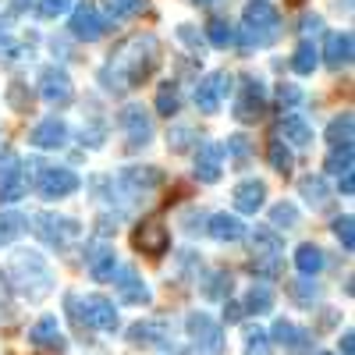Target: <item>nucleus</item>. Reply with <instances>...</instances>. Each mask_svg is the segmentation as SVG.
I'll list each match as a JSON object with an SVG mask.
<instances>
[{
	"mask_svg": "<svg viewBox=\"0 0 355 355\" xmlns=\"http://www.w3.org/2000/svg\"><path fill=\"white\" fill-rule=\"evenodd\" d=\"M64 142H68V125L61 121V117H46V121H40L33 128V146L36 150H61Z\"/></svg>",
	"mask_w": 355,
	"mask_h": 355,
	"instance_id": "nucleus-20",
	"label": "nucleus"
},
{
	"mask_svg": "<svg viewBox=\"0 0 355 355\" xmlns=\"http://www.w3.org/2000/svg\"><path fill=\"white\" fill-rule=\"evenodd\" d=\"M8 295H11V288H8V277L0 274V302H8Z\"/></svg>",
	"mask_w": 355,
	"mask_h": 355,
	"instance_id": "nucleus-57",
	"label": "nucleus"
},
{
	"mask_svg": "<svg viewBox=\"0 0 355 355\" xmlns=\"http://www.w3.org/2000/svg\"><path fill=\"white\" fill-rule=\"evenodd\" d=\"M299 196L313 206V210H323V206L331 202V185L323 182L320 174H306L302 182H299Z\"/></svg>",
	"mask_w": 355,
	"mask_h": 355,
	"instance_id": "nucleus-26",
	"label": "nucleus"
},
{
	"mask_svg": "<svg viewBox=\"0 0 355 355\" xmlns=\"http://www.w3.org/2000/svg\"><path fill=\"white\" fill-rule=\"evenodd\" d=\"M71 11V0H36V15L40 18H61Z\"/></svg>",
	"mask_w": 355,
	"mask_h": 355,
	"instance_id": "nucleus-45",
	"label": "nucleus"
},
{
	"mask_svg": "<svg viewBox=\"0 0 355 355\" xmlns=\"http://www.w3.org/2000/svg\"><path fill=\"white\" fill-rule=\"evenodd\" d=\"M11 277L18 284V291L25 295L28 302H43L46 295L53 291V270L50 263L40 256V252H15V263H11Z\"/></svg>",
	"mask_w": 355,
	"mask_h": 355,
	"instance_id": "nucleus-2",
	"label": "nucleus"
},
{
	"mask_svg": "<svg viewBox=\"0 0 355 355\" xmlns=\"http://www.w3.org/2000/svg\"><path fill=\"white\" fill-rule=\"evenodd\" d=\"M266 160H270V167L281 171V174H288L295 167V157H291V150L281 139H270V146H266Z\"/></svg>",
	"mask_w": 355,
	"mask_h": 355,
	"instance_id": "nucleus-34",
	"label": "nucleus"
},
{
	"mask_svg": "<svg viewBox=\"0 0 355 355\" xmlns=\"http://www.w3.org/2000/svg\"><path fill=\"white\" fill-rule=\"evenodd\" d=\"M249 270H252L256 277L274 281V277L281 274V259H274V256H252V259H249Z\"/></svg>",
	"mask_w": 355,
	"mask_h": 355,
	"instance_id": "nucleus-41",
	"label": "nucleus"
},
{
	"mask_svg": "<svg viewBox=\"0 0 355 355\" xmlns=\"http://www.w3.org/2000/svg\"><path fill=\"white\" fill-rule=\"evenodd\" d=\"M189 139H192V128H174V132L167 135V142H171V150H174V153L189 150Z\"/></svg>",
	"mask_w": 355,
	"mask_h": 355,
	"instance_id": "nucleus-50",
	"label": "nucleus"
},
{
	"mask_svg": "<svg viewBox=\"0 0 355 355\" xmlns=\"http://www.w3.org/2000/svg\"><path fill=\"white\" fill-rule=\"evenodd\" d=\"M8 100H11V107L15 110H28V107H33V93H25V89H21V82H15L11 89H8Z\"/></svg>",
	"mask_w": 355,
	"mask_h": 355,
	"instance_id": "nucleus-48",
	"label": "nucleus"
},
{
	"mask_svg": "<svg viewBox=\"0 0 355 355\" xmlns=\"http://www.w3.org/2000/svg\"><path fill=\"white\" fill-rule=\"evenodd\" d=\"M202 224H206V217H202L199 210H185V214H182V227H185L189 234H196V231H202Z\"/></svg>",
	"mask_w": 355,
	"mask_h": 355,
	"instance_id": "nucleus-51",
	"label": "nucleus"
},
{
	"mask_svg": "<svg viewBox=\"0 0 355 355\" xmlns=\"http://www.w3.org/2000/svg\"><path fill=\"white\" fill-rule=\"evenodd\" d=\"M320 355H334V352H320Z\"/></svg>",
	"mask_w": 355,
	"mask_h": 355,
	"instance_id": "nucleus-60",
	"label": "nucleus"
},
{
	"mask_svg": "<svg viewBox=\"0 0 355 355\" xmlns=\"http://www.w3.org/2000/svg\"><path fill=\"white\" fill-rule=\"evenodd\" d=\"M341 352H345V355L355 352V334H352V331H345V338H341Z\"/></svg>",
	"mask_w": 355,
	"mask_h": 355,
	"instance_id": "nucleus-55",
	"label": "nucleus"
},
{
	"mask_svg": "<svg viewBox=\"0 0 355 355\" xmlns=\"http://www.w3.org/2000/svg\"><path fill=\"white\" fill-rule=\"evenodd\" d=\"M288 291H291V299L299 302V306H313V302L320 299V284H316V281H309V277L295 281V284H291Z\"/></svg>",
	"mask_w": 355,
	"mask_h": 355,
	"instance_id": "nucleus-39",
	"label": "nucleus"
},
{
	"mask_svg": "<svg viewBox=\"0 0 355 355\" xmlns=\"http://www.w3.org/2000/svg\"><path fill=\"white\" fill-rule=\"evenodd\" d=\"M78 174L71 167H40V178H36V189L43 199H64L71 192H78Z\"/></svg>",
	"mask_w": 355,
	"mask_h": 355,
	"instance_id": "nucleus-11",
	"label": "nucleus"
},
{
	"mask_svg": "<svg viewBox=\"0 0 355 355\" xmlns=\"http://www.w3.org/2000/svg\"><path fill=\"white\" fill-rule=\"evenodd\" d=\"M28 341H33L36 348H57V352H64V334H61V323H57V316H43L40 323H33Z\"/></svg>",
	"mask_w": 355,
	"mask_h": 355,
	"instance_id": "nucleus-23",
	"label": "nucleus"
},
{
	"mask_svg": "<svg viewBox=\"0 0 355 355\" xmlns=\"http://www.w3.org/2000/svg\"><path fill=\"white\" fill-rule=\"evenodd\" d=\"M224 171V146L220 142H202L196 150V178L202 185H214Z\"/></svg>",
	"mask_w": 355,
	"mask_h": 355,
	"instance_id": "nucleus-16",
	"label": "nucleus"
},
{
	"mask_svg": "<svg viewBox=\"0 0 355 355\" xmlns=\"http://www.w3.org/2000/svg\"><path fill=\"white\" fill-rule=\"evenodd\" d=\"M306 100V93L299 85H291V82H284V85H277V103L281 107H299Z\"/></svg>",
	"mask_w": 355,
	"mask_h": 355,
	"instance_id": "nucleus-46",
	"label": "nucleus"
},
{
	"mask_svg": "<svg viewBox=\"0 0 355 355\" xmlns=\"http://www.w3.org/2000/svg\"><path fill=\"white\" fill-rule=\"evenodd\" d=\"M352 53H355L352 33H331L327 43H323V61H327L334 71H341V68L352 64Z\"/></svg>",
	"mask_w": 355,
	"mask_h": 355,
	"instance_id": "nucleus-21",
	"label": "nucleus"
},
{
	"mask_svg": "<svg viewBox=\"0 0 355 355\" xmlns=\"http://www.w3.org/2000/svg\"><path fill=\"white\" fill-rule=\"evenodd\" d=\"M25 227H28V220L18 210H4L0 214V245H11L15 239H21Z\"/></svg>",
	"mask_w": 355,
	"mask_h": 355,
	"instance_id": "nucleus-32",
	"label": "nucleus"
},
{
	"mask_svg": "<svg viewBox=\"0 0 355 355\" xmlns=\"http://www.w3.org/2000/svg\"><path fill=\"white\" fill-rule=\"evenodd\" d=\"M295 224H299V210H295L291 202H277L274 210H270V227H284L288 231Z\"/></svg>",
	"mask_w": 355,
	"mask_h": 355,
	"instance_id": "nucleus-43",
	"label": "nucleus"
},
{
	"mask_svg": "<svg viewBox=\"0 0 355 355\" xmlns=\"http://www.w3.org/2000/svg\"><path fill=\"white\" fill-rule=\"evenodd\" d=\"M178 40H182L185 46H192L196 53H202V36L196 33V25H178Z\"/></svg>",
	"mask_w": 355,
	"mask_h": 355,
	"instance_id": "nucleus-49",
	"label": "nucleus"
},
{
	"mask_svg": "<svg viewBox=\"0 0 355 355\" xmlns=\"http://www.w3.org/2000/svg\"><path fill=\"white\" fill-rule=\"evenodd\" d=\"M252 256H274V259H281L284 256V239L274 227H256L252 231Z\"/></svg>",
	"mask_w": 355,
	"mask_h": 355,
	"instance_id": "nucleus-27",
	"label": "nucleus"
},
{
	"mask_svg": "<svg viewBox=\"0 0 355 355\" xmlns=\"http://www.w3.org/2000/svg\"><path fill=\"white\" fill-rule=\"evenodd\" d=\"M274 341H277L288 355H306V352H309V345H313L309 331L295 327L291 320H277V323H274Z\"/></svg>",
	"mask_w": 355,
	"mask_h": 355,
	"instance_id": "nucleus-18",
	"label": "nucleus"
},
{
	"mask_svg": "<svg viewBox=\"0 0 355 355\" xmlns=\"http://www.w3.org/2000/svg\"><path fill=\"white\" fill-rule=\"evenodd\" d=\"M242 313H245V309H242L239 302H227V309H224V320H227V323H239V320H242Z\"/></svg>",
	"mask_w": 355,
	"mask_h": 355,
	"instance_id": "nucleus-53",
	"label": "nucleus"
},
{
	"mask_svg": "<svg viewBox=\"0 0 355 355\" xmlns=\"http://www.w3.org/2000/svg\"><path fill=\"white\" fill-rule=\"evenodd\" d=\"M270 306H274V291L266 288V284H256L249 295H245V306L242 309H249V313H270Z\"/></svg>",
	"mask_w": 355,
	"mask_h": 355,
	"instance_id": "nucleus-35",
	"label": "nucleus"
},
{
	"mask_svg": "<svg viewBox=\"0 0 355 355\" xmlns=\"http://www.w3.org/2000/svg\"><path fill=\"white\" fill-rule=\"evenodd\" d=\"M206 224H210L206 231H210L217 242H242L245 234H249V227H245L239 217H231V214H214Z\"/></svg>",
	"mask_w": 355,
	"mask_h": 355,
	"instance_id": "nucleus-24",
	"label": "nucleus"
},
{
	"mask_svg": "<svg viewBox=\"0 0 355 355\" xmlns=\"http://www.w3.org/2000/svg\"><path fill=\"white\" fill-rule=\"evenodd\" d=\"M85 259H89V274H93L96 281H110V277H114V266H117V256H114V249H107V245H96V249L89 252Z\"/></svg>",
	"mask_w": 355,
	"mask_h": 355,
	"instance_id": "nucleus-29",
	"label": "nucleus"
},
{
	"mask_svg": "<svg viewBox=\"0 0 355 355\" xmlns=\"http://www.w3.org/2000/svg\"><path fill=\"white\" fill-rule=\"evenodd\" d=\"M320 25H323L320 15H306V18H302V28H306V33H320Z\"/></svg>",
	"mask_w": 355,
	"mask_h": 355,
	"instance_id": "nucleus-54",
	"label": "nucleus"
},
{
	"mask_svg": "<svg viewBox=\"0 0 355 355\" xmlns=\"http://www.w3.org/2000/svg\"><path fill=\"white\" fill-rule=\"evenodd\" d=\"M160 182H164V178H160L157 167H125L121 174H117L114 189H117V192H125V196H132V199H142V196L157 192Z\"/></svg>",
	"mask_w": 355,
	"mask_h": 355,
	"instance_id": "nucleus-9",
	"label": "nucleus"
},
{
	"mask_svg": "<svg viewBox=\"0 0 355 355\" xmlns=\"http://www.w3.org/2000/svg\"><path fill=\"white\" fill-rule=\"evenodd\" d=\"M117 295H121L125 306H150L153 302V295L146 288V281L139 277L135 266H125V270L117 274Z\"/></svg>",
	"mask_w": 355,
	"mask_h": 355,
	"instance_id": "nucleus-17",
	"label": "nucleus"
},
{
	"mask_svg": "<svg viewBox=\"0 0 355 355\" xmlns=\"http://www.w3.org/2000/svg\"><path fill=\"white\" fill-rule=\"evenodd\" d=\"M245 355H270V341H266V334L256 327V323L245 327Z\"/></svg>",
	"mask_w": 355,
	"mask_h": 355,
	"instance_id": "nucleus-42",
	"label": "nucleus"
},
{
	"mask_svg": "<svg viewBox=\"0 0 355 355\" xmlns=\"http://www.w3.org/2000/svg\"><path fill=\"white\" fill-rule=\"evenodd\" d=\"M352 139H355V117L352 114H341V117H334V121L327 125V142L334 146V150L352 146Z\"/></svg>",
	"mask_w": 355,
	"mask_h": 355,
	"instance_id": "nucleus-30",
	"label": "nucleus"
},
{
	"mask_svg": "<svg viewBox=\"0 0 355 355\" xmlns=\"http://www.w3.org/2000/svg\"><path fill=\"white\" fill-rule=\"evenodd\" d=\"M334 234H338V242L345 245V252H352L355 249V220H352V214H341V217H334Z\"/></svg>",
	"mask_w": 355,
	"mask_h": 355,
	"instance_id": "nucleus-40",
	"label": "nucleus"
},
{
	"mask_svg": "<svg viewBox=\"0 0 355 355\" xmlns=\"http://www.w3.org/2000/svg\"><path fill=\"white\" fill-rule=\"evenodd\" d=\"M323 249L320 245H313V242H306V245H299L295 249V266H299V274L302 277H316L320 270H323Z\"/></svg>",
	"mask_w": 355,
	"mask_h": 355,
	"instance_id": "nucleus-28",
	"label": "nucleus"
},
{
	"mask_svg": "<svg viewBox=\"0 0 355 355\" xmlns=\"http://www.w3.org/2000/svg\"><path fill=\"white\" fill-rule=\"evenodd\" d=\"M132 242H135V249L146 252V256H164L167 245H171V234H167L164 220L153 217V220H146V224L135 227V239H132Z\"/></svg>",
	"mask_w": 355,
	"mask_h": 355,
	"instance_id": "nucleus-15",
	"label": "nucleus"
},
{
	"mask_svg": "<svg viewBox=\"0 0 355 355\" xmlns=\"http://www.w3.org/2000/svg\"><path fill=\"white\" fill-rule=\"evenodd\" d=\"M107 11L114 21H121V18H135L146 11V0H107Z\"/></svg>",
	"mask_w": 355,
	"mask_h": 355,
	"instance_id": "nucleus-38",
	"label": "nucleus"
},
{
	"mask_svg": "<svg viewBox=\"0 0 355 355\" xmlns=\"http://www.w3.org/2000/svg\"><path fill=\"white\" fill-rule=\"evenodd\" d=\"M242 21L245 25L234 33V40H239L245 50L270 43L277 36V28H281V15H277V8L270 4V0H249L245 11H242Z\"/></svg>",
	"mask_w": 355,
	"mask_h": 355,
	"instance_id": "nucleus-3",
	"label": "nucleus"
},
{
	"mask_svg": "<svg viewBox=\"0 0 355 355\" xmlns=\"http://www.w3.org/2000/svg\"><path fill=\"white\" fill-rule=\"evenodd\" d=\"M224 150H227V153H231L234 160H239L242 167H245V160H249V139H245V135H231Z\"/></svg>",
	"mask_w": 355,
	"mask_h": 355,
	"instance_id": "nucleus-47",
	"label": "nucleus"
},
{
	"mask_svg": "<svg viewBox=\"0 0 355 355\" xmlns=\"http://www.w3.org/2000/svg\"><path fill=\"white\" fill-rule=\"evenodd\" d=\"M196 4H206V8H210V4H217V0H196Z\"/></svg>",
	"mask_w": 355,
	"mask_h": 355,
	"instance_id": "nucleus-59",
	"label": "nucleus"
},
{
	"mask_svg": "<svg viewBox=\"0 0 355 355\" xmlns=\"http://www.w3.org/2000/svg\"><path fill=\"white\" fill-rule=\"evenodd\" d=\"M82 142H85V146H103V125L96 121V125L82 128Z\"/></svg>",
	"mask_w": 355,
	"mask_h": 355,
	"instance_id": "nucleus-52",
	"label": "nucleus"
},
{
	"mask_svg": "<svg viewBox=\"0 0 355 355\" xmlns=\"http://www.w3.org/2000/svg\"><path fill=\"white\" fill-rule=\"evenodd\" d=\"M266 114V85L256 75H245L239 85V100H234V117L242 125H252Z\"/></svg>",
	"mask_w": 355,
	"mask_h": 355,
	"instance_id": "nucleus-7",
	"label": "nucleus"
},
{
	"mask_svg": "<svg viewBox=\"0 0 355 355\" xmlns=\"http://www.w3.org/2000/svg\"><path fill=\"white\" fill-rule=\"evenodd\" d=\"M341 192H345V196L355 192V174H341Z\"/></svg>",
	"mask_w": 355,
	"mask_h": 355,
	"instance_id": "nucleus-56",
	"label": "nucleus"
},
{
	"mask_svg": "<svg viewBox=\"0 0 355 355\" xmlns=\"http://www.w3.org/2000/svg\"><path fill=\"white\" fill-rule=\"evenodd\" d=\"M320 64V50L309 43V40H302L299 46H295V53H291V71H299V75H313V68Z\"/></svg>",
	"mask_w": 355,
	"mask_h": 355,
	"instance_id": "nucleus-31",
	"label": "nucleus"
},
{
	"mask_svg": "<svg viewBox=\"0 0 355 355\" xmlns=\"http://www.w3.org/2000/svg\"><path fill=\"white\" fill-rule=\"evenodd\" d=\"M33 231H36V239L46 242L50 249H68L71 242L82 239V224L71 220V217H61V214H36Z\"/></svg>",
	"mask_w": 355,
	"mask_h": 355,
	"instance_id": "nucleus-5",
	"label": "nucleus"
},
{
	"mask_svg": "<svg viewBox=\"0 0 355 355\" xmlns=\"http://www.w3.org/2000/svg\"><path fill=\"white\" fill-rule=\"evenodd\" d=\"M178 107H182V93H178V85L174 82H164L160 93H157V110L171 117V114H178Z\"/></svg>",
	"mask_w": 355,
	"mask_h": 355,
	"instance_id": "nucleus-37",
	"label": "nucleus"
},
{
	"mask_svg": "<svg viewBox=\"0 0 355 355\" xmlns=\"http://www.w3.org/2000/svg\"><path fill=\"white\" fill-rule=\"evenodd\" d=\"M206 40H210L214 46H220V50H227L234 43V25L227 18H210L206 21Z\"/></svg>",
	"mask_w": 355,
	"mask_h": 355,
	"instance_id": "nucleus-33",
	"label": "nucleus"
},
{
	"mask_svg": "<svg viewBox=\"0 0 355 355\" xmlns=\"http://www.w3.org/2000/svg\"><path fill=\"white\" fill-rule=\"evenodd\" d=\"M202 295H206V299H227V295H231V274L227 270L210 274L206 284H202Z\"/></svg>",
	"mask_w": 355,
	"mask_h": 355,
	"instance_id": "nucleus-36",
	"label": "nucleus"
},
{
	"mask_svg": "<svg viewBox=\"0 0 355 355\" xmlns=\"http://www.w3.org/2000/svg\"><path fill=\"white\" fill-rule=\"evenodd\" d=\"M160 64V43L157 36L150 33H139V36H128L121 46L110 53V61L100 68V85L107 93H128V89L142 85Z\"/></svg>",
	"mask_w": 355,
	"mask_h": 355,
	"instance_id": "nucleus-1",
	"label": "nucleus"
},
{
	"mask_svg": "<svg viewBox=\"0 0 355 355\" xmlns=\"http://www.w3.org/2000/svg\"><path fill=\"white\" fill-rule=\"evenodd\" d=\"M231 82L234 78L227 71H210L206 78H199V85H196V107L202 114H217L220 103H224V96L231 93Z\"/></svg>",
	"mask_w": 355,
	"mask_h": 355,
	"instance_id": "nucleus-10",
	"label": "nucleus"
},
{
	"mask_svg": "<svg viewBox=\"0 0 355 355\" xmlns=\"http://www.w3.org/2000/svg\"><path fill=\"white\" fill-rule=\"evenodd\" d=\"M352 160H355V153H352V146H345V150H331V157H327V171L331 174H352Z\"/></svg>",
	"mask_w": 355,
	"mask_h": 355,
	"instance_id": "nucleus-44",
	"label": "nucleus"
},
{
	"mask_svg": "<svg viewBox=\"0 0 355 355\" xmlns=\"http://www.w3.org/2000/svg\"><path fill=\"white\" fill-rule=\"evenodd\" d=\"M185 331L199 355H224V331L210 313H189Z\"/></svg>",
	"mask_w": 355,
	"mask_h": 355,
	"instance_id": "nucleus-6",
	"label": "nucleus"
},
{
	"mask_svg": "<svg viewBox=\"0 0 355 355\" xmlns=\"http://www.w3.org/2000/svg\"><path fill=\"white\" fill-rule=\"evenodd\" d=\"M117 125H121V132H125V139H128L132 150L150 146V139H153V117L146 114L139 103H128L121 114H117Z\"/></svg>",
	"mask_w": 355,
	"mask_h": 355,
	"instance_id": "nucleus-8",
	"label": "nucleus"
},
{
	"mask_svg": "<svg viewBox=\"0 0 355 355\" xmlns=\"http://www.w3.org/2000/svg\"><path fill=\"white\" fill-rule=\"evenodd\" d=\"M40 96L53 107H64L71 103V78L64 68H57V64H46L40 71Z\"/></svg>",
	"mask_w": 355,
	"mask_h": 355,
	"instance_id": "nucleus-13",
	"label": "nucleus"
},
{
	"mask_svg": "<svg viewBox=\"0 0 355 355\" xmlns=\"http://www.w3.org/2000/svg\"><path fill=\"white\" fill-rule=\"evenodd\" d=\"M231 199H234V206H239V214H256L263 206V199H266V185L256 182V178H245V182L234 185Z\"/></svg>",
	"mask_w": 355,
	"mask_h": 355,
	"instance_id": "nucleus-22",
	"label": "nucleus"
},
{
	"mask_svg": "<svg viewBox=\"0 0 355 355\" xmlns=\"http://www.w3.org/2000/svg\"><path fill=\"white\" fill-rule=\"evenodd\" d=\"M28 8V0H15V11H25Z\"/></svg>",
	"mask_w": 355,
	"mask_h": 355,
	"instance_id": "nucleus-58",
	"label": "nucleus"
},
{
	"mask_svg": "<svg viewBox=\"0 0 355 355\" xmlns=\"http://www.w3.org/2000/svg\"><path fill=\"white\" fill-rule=\"evenodd\" d=\"M68 28H71V36H75V40L96 43V40L107 33V21L100 18L96 4H89V0H82V4H75V11H71V21H68Z\"/></svg>",
	"mask_w": 355,
	"mask_h": 355,
	"instance_id": "nucleus-12",
	"label": "nucleus"
},
{
	"mask_svg": "<svg viewBox=\"0 0 355 355\" xmlns=\"http://www.w3.org/2000/svg\"><path fill=\"white\" fill-rule=\"evenodd\" d=\"M132 345H171V323L167 320H139L128 327Z\"/></svg>",
	"mask_w": 355,
	"mask_h": 355,
	"instance_id": "nucleus-19",
	"label": "nucleus"
},
{
	"mask_svg": "<svg viewBox=\"0 0 355 355\" xmlns=\"http://www.w3.org/2000/svg\"><path fill=\"white\" fill-rule=\"evenodd\" d=\"M25 192H28V178L21 171V160L8 153L0 160V202H18Z\"/></svg>",
	"mask_w": 355,
	"mask_h": 355,
	"instance_id": "nucleus-14",
	"label": "nucleus"
},
{
	"mask_svg": "<svg viewBox=\"0 0 355 355\" xmlns=\"http://www.w3.org/2000/svg\"><path fill=\"white\" fill-rule=\"evenodd\" d=\"M281 135H284V142L295 146V150H306V146H313V125L306 121V117H299V114L281 117Z\"/></svg>",
	"mask_w": 355,
	"mask_h": 355,
	"instance_id": "nucleus-25",
	"label": "nucleus"
},
{
	"mask_svg": "<svg viewBox=\"0 0 355 355\" xmlns=\"http://www.w3.org/2000/svg\"><path fill=\"white\" fill-rule=\"evenodd\" d=\"M68 313L75 320L78 331H117V309L114 302L107 299V295H85V299H78V295H68Z\"/></svg>",
	"mask_w": 355,
	"mask_h": 355,
	"instance_id": "nucleus-4",
	"label": "nucleus"
}]
</instances>
